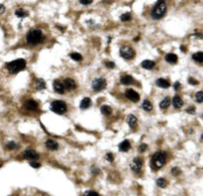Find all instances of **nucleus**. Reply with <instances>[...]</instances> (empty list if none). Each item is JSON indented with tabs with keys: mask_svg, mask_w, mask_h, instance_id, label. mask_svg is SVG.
Masks as SVG:
<instances>
[{
	"mask_svg": "<svg viewBox=\"0 0 203 196\" xmlns=\"http://www.w3.org/2000/svg\"><path fill=\"white\" fill-rule=\"evenodd\" d=\"M156 65V62L154 61H150V60H146L142 62V68L145 69H153L154 66Z\"/></svg>",
	"mask_w": 203,
	"mask_h": 196,
	"instance_id": "f3484780",
	"label": "nucleus"
},
{
	"mask_svg": "<svg viewBox=\"0 0 203 196\" xmlns=\"http://www.w3.org/2000/svg\"><path fill=\"white\" fill-rule=\"evenodd\" d=\"M120 56L126 60H130L132 57H134L135 51H134V49H132L131 47H127V46L122 47L120 49Z\"/></svg>",
	"mask_w": 203,
	"mask_h": 196,
	"instance_id": "0eeeda50",
	"label": "nucleus"
},
{
	"mask_svg": "<svg viewBox=\"0 0 203 196\" xmlns=\"http://www.w3.org/2000/svg\"><path fill=\"white\" fill-rule=\"evenodd\" d=\"M43 40H44V35L40 29L30 30L27 36H26V42L29 45H32V46L40 44L41 42H43Z\"/></svg>",
	"mask_w": 203,
	"mask_h": 196,
	"instance_id": "f257e3e1",
	"label": "nucleus"
},
{
	"mask_svg": "<svg viewBox=\"0 0 203 196\" xmlns=\"http://www.w3.org/2000/svg\"><path fill=\"white\" fill-rule=\"evenodd\" d=\"M188 82L191 84V85H196V84H198V81L197 80H195L193 77H189L188 78Z\"/></svg>",
	"mask_w": 203,
	"mask_h": 196,
	"instance_id": "ea45409f",
	"label": "nucleus"
},
{
	"mask_svg": "<svg viewBox=\"0 0 203 196\" xmlns=\"http://www.w3.org/2000/svg\"><path fill=\"white\" fill-rule=\"evenodd\" d=\"M147 149H148V145H146V144H142V145L139 146V151L140 153H144V151Z\"/></svg>",
	"mask_w": 203,
	"mask_h": 196,
	"instance_id": "e433bc0d",
	"label": "nucleus"
},
{
	"mask_svg": "<svg viewBox=\"0 0 203 196\" xmlns=\"http://www.w3.org/2000/svg\"><path fill=\"white\" fill-rule=\"evenodd\" d=\"M83 196H100L97 192L95 191H86V192L83 194Z\"/></svg>",
	"mask_w": 203,
	"mask_h": 196,
	"instance_id": "f704fd0d",
	"label": "nucleus"
},
{
	"mask_svg": "<svg viewBox=\"0 0 203 196\" xmlns=\"http://www.w3.org/2000/svg\"><path fill=\"white\" fill-rule=\"evenodd\" d=\"M63 84L64 89H68V90H73V89L76 88V83L72 78H65Z\"/></svg>",
	"mask_w": 203,
	"mask_h": 196,
	"instance_id": "9b49d317",
	"label": "nucleus"
},
{
	"mask_svg": "<svg viewBox=\"0 0 203 196\" xmlns=\"http://www.w3.org/2000/svg\"><path fill=\"white\" fill-rule=\"evenodd\" d=\"M127 122H128V124H129V126L131 128H135L137 126V122H138V120H137L136 116L130 115L129 117H128V119H127Z\"/></svg>",
	"mask_w": 203,
	"mask_h": 196,
	"instance_id": "5701e85b",
	"label": "nucleus"
},
{
	"mask_svg": "<svg viewBox=\"0 0 203 196\" xmlns=\"http://www.w3.org/2000/svg\"><path fill=\"white\" fill-rule=\"evenodd\" d=\"M166 162V154L165 151H157V153L153 155L152 163L153 166L157 168H161L164 167V164Z\"/></svg>",
	"mask_w": 203,
	"mask_h": 196,
	"instance_id": "20e7f679",
	"label": "nucleus"
},
{
	"mask_svg": "<svg viewBox=\"0 0 203 196\" xmlns=\"http://www.w3.org/2000/svg\"><path fill=\"white\" fill-rule=\"evenodd\" d=\"M142 107H143V109L145 111H148V112H150V111L153 110V105H152V103L148 99L144 100L143 104H142Z\"/></svg>",
	"mask_w": 203,
	"mask_h": 196,
	"instance_id": "bb28decb",
	"label": "nucleus"
},
{
	"mask_svg": "<svg viewBox=\"0 0 203 196\" xmlns=\"http://www.w3.org/2000/svg\"><path fill=\"white\" fill-rule=\"evenodd\" d=\"M105 65H106L108 69H114L115 68V64H114L113 61H109L105 62Z\"/></svg>",
	"mask_w": 203,
	"mask_h": 196,
	"instance_id": "4c0bfd02",
	"label": "nucleus"
},
{
	"mask_svg": "<svg viewBox=\"0 0 203 196\" xmlns=\"http://www.w3.org/2000/svg\"><path fill=\"white\" fill-rule=\"evenodd\" d=\"M6 148H7L8 150H15V149L18 148V146H17L14 142H9V143H8V144L6 145Z\"/></svg>",
	"mask_w": 203,
	"mask_h": 196,
	"instance_id": "473e14b6",
	"label": "nucleus"
},
{
	"mask_svg": "<svg viewBox=\"0 0 203 196\" xmlns=\"http://www.w3.org/2000/svg\"><path fill=\"white\" fill-rule=\"evenodd\" d=\"M26 66V61L23 59L15 60L7 64V69L10 73H17L19 71L23 70Z\"/></svg>",
	"mask_w": 203,
	"mask_h": 196,
	"instance_id": "7ed1b4c3",
	"label": "nucleus"
},
{
	"mask_svg": "<svg viewBox=\"0 0 203 196\" xmlns=\"http://www.w3.org/2000/svg\"><path fill=\"white\" fill-rule=\"evenodd\" d=\"M5 12V6L2 5V4H0V14H2V13Z\"/></svg>",
	"mask_w": 203,
	"mask_h": 196,
	"instance_id": "c03bdc74",
	"label": "nucleus"
},
{
	"mask_svg": "<svg viewBox=\"0 0 203 196\" xmlns=\"http://www.w3.org/2000/svg\"><path fill=\"white\" fill-rule=\"evenodd\" d=\"M131 148V144L128 140H124L119 145V151H128Z\"/></svg>",
	"mask_w": 203,
	"mask_h": 196,
	"instance_id": "dca6fc26",
	"label": "nucleus"
},
{
	"mask_svg": "<svg viewBox=\"0 0 203 196\" xmlns=\"http://www.w3.org/2000/svg\"><path fill=\"white\" fill-rule=\"evenodd\" d=\"M51 110L53 111V112L57 113V114L61 115V114H64L65 112H67L68 107H67V104H65L64 101L56 100L51 104Z\"/></svg>",
	"mask_w": 203,
	"mask_h": 196,
	"instance_id": "39448f33",
	"label": "nucleus"
},
{
	"mask_svg": "<svg viewBox=\"0 0 203 196\" xmlns=\"http://www.w3.org/2000/svg\"><path fill=\"white\" fill-rule=\"evenodd\" d=\"M131 14L130 13H124V14H122L120 16V20L123 21V22H127V21H130L131 20Z\"/></svg>",
	"mask_w": 203,
	"mask_h": 196,
	"instance_id": "7c9ffc66",
	"label": "nucleus"
},
{
	"mask_svg": "<svg viewBox=\"0 0 203 196\" xmlns=\"http://www.w3.org/2000/svg\"><path fill=\"white\" fill-rule=\"evenodd\" d=\"M143 167V159L140 158H135L130 163V167L134 172H139Z\"/></svg>",
	"mask_w": 203,
	"mask_h": 196,
	"instance_id": "6e6552de",
	"label": "nucleus"
},
{
	"mask_svg": "<svg viewBox=\"0 0 203 196\" xmlns=\"http://www.w3.org/2000/svg\"><path fill=\"white\" fill-rule=\"evenodd\" d=\"M195 99H196V101L198 102V103H201V102L203 101V93H202V91H198L196 93Z\"/></svg>",
	"mask_w": 203,
	"mask_h": 196,
	"instance_id": "2f4dec72",
	"label": "nucleus"
},
{
	"mask_svg": "<svg viewBox=\"0 0 203 196\" xmlns=\"http://www.w3.org/2000/svg\"><path fill=\"white\" fill-rule=\"evenodd\" d=\"M156 84L161 88H169L170 86V82L167 81V80L164 79V78H158L156 81Z\"/></svg>",
	"mask_w": 203,
	"mask_h": 196,
	"instance_id": "412c9836",
	"label": "nucleus"
},
{
	"mask_svg": "<svg viewBox=\"0 0 203 196\" xmlns=\"http://www.w3.org/2000/svg\"><path fill=\"white\" fill-rule=\"evenodd\" d=\"M54 89L56 92L60 93V94H63L64 92V84L61 83L59 80H55L54 81Z\"/></svg>",
	"mask_w": 203,
	"mask_h": 196,
	"instance_id": "4468645a",
	"label": "nucleus"
},
{
	"mask_svg": "<svg viewBox=\"0 0 203 196\" xmlns=\"http://www.w3.org/2000/svg\"><path fill=\"white\" fill-rule=\"evenodd\" d=\"M15 15L17 16V17H19V18H25V17H27L28 15H29V13H28V11H26V10H24V9H17V10L15 11Z\"/></svg>",
	"mask_w": 203,
	"mask_h": 196,
	"instance_id": "393cba45",
	"label": "nucleus"
},
{
	"mask_svg": "<svg viewBox=\"0 0 203 196\" xmlns=\"http://www.w3.org/2000/svg\"><path fill=\"white\" fill-rule=\"evenodd\" d=\"M106 159L108 160L109 163H113L114 162V157H113V155L111 154V153H108V154H106Z\"/></svg>",
	"mask_w": 203,
	"mask_h": 196,
	"instance_id": "c9c22d12",
	"label": "nucleus"
},
{
	"mask_svg": "<svg viewBox=\"0 0 203 196\" xmlns=\"http://www.w3.org/2000/svg\"><path fill=\"white\" fill-rule=\"evenodd\" d=\"M133 81H134V79L131 75H123V76L120 78V82L122 84H124V85H130Z\"/></svg>",
	"mask_w": 203,
	"mask_h": 196,
	"instance_id": "aec40b11",
	"label": "nucleus"
},
{
	"mask_svg": "<svg viewBox=\"0 0 203 196\" xmlns=\"http://www.w3.org/2000/svg\"><path fill=\"white\" fill-rule=\"evenodd\" d=\"M24 106H25V108L27 110H29V111H35V110L38 109L39 105H38V102L35 101L34 99H28L27 101L25 102Z\"/></svg>",
	"mask_w": 203,
	"mask_h": 196,
	"instance_id": "f8f14e48",
	"label": "nucleus"
},
{
	"mask_svg": "<svg viewBox=\"0 0 203 196\" xmlns=\"http://www.w3.org/2000/svg\"><path fill=\"white\" fill-rule=\"evenodd\" d=\"M186 112L190 114H194L195 113V108H194V107H189V108L186 109Z\"/></svg>",
	"mask_w": 203,
	"mask_h": 196,
	"instance_id": "79ce46f5",
	"label": "nucleus"
},
{
	"mask_svg": "<svg viewBox=\"0 0 203 196\" xmlns=\"http://www.w3.org/2000/svg\"><path fill=\"white\" fill-rule=\"evenodd\" d=\"M35 87L37 90H43L46 88V82L42 78H37L35 80Z\"/></svg>",
	"mask_w": 203,
	"mask_h": 196,
	"instance_id": "6ab92c4d",
	"label": "nucleus"
},
{
	"mask_svg": "<svg viewBox=\"0 0 203 196\" xmlns=\"http://www.w3.org/2000/svg\"><path fill=\"white\" fill-rule=\"evenodd\" d=\"M192 59L197 62H202L203 61V53L202 52H197L195 53H193Z\"/></svg>",
	"mask_w": 203,
	"mask_h": 196,
	"instance_id": "cd10ccee",
	"label": "nucleus"
},
{
	"mask_svg": "<svg viewBox=\"0 0 203 196\" xmlns=\"http://www.w3.org/2000/svg\"><path fill=\"white\" fill-rule=\"evenodd\" d=\"M170 172H171V174H173V175L178 176V175L180 174V173H182V171H180L178 167H174V168H171Z\"/></svg>",
	"mask_w": 203,
	"mask_h": 196,
	"instance_id": "72a5a7b5",
	"label": "nucleus"
},
{
	"mask_svg": "<svg viewBox=\"0 0 203 196\" xmlns=\"http://www.w3.org/2000/svg\"><path fill=\"white\" fill-rule=\"evenodd\" d=\"M90 105H91V100H90V98H88V97L83 98L80 102V108L81 109H87L88 107H90Z\"/></svg>",
	"mask_w": 203,
	"mask_h": 196,
	"instance_id": "4be33fe9",
	"label": "nucleus"
},
{
	"mask_svg": "<svg viewBox=\"0 0 203 196\" xmlns=\"http://www.w3.org/2000/svg\"><path fill=\"white\" fill-rule=\"evenodd\" d=\"M80 4H82V5H89V4L92 3V0H80Z\"/></svg>",
	"mask_w": 203,
	"mask_h": 196,
	"instance_id": "a19ab883",
	"label": "nucleus"
},
{
	"mask_svg": "<svg viewBox=\"0 0 203 196\" xmlns=\"http://www.w3.org/2000/svg\"><path fill=\"white\" fill-rule=\"evenodd\" d=\"M70 57H72L73 61H82V56L78 53H72V55H70Z\"/></svg>",
	"mask_w": 203,
	"mask_h": 196,
	"instance_id": "c756f323",
	"label": "nucleus"
},
{
	"mask_svg": "<svg viewBox=\"0 0 203 196\" xmlns=\"http://www.w3.org/2000/svg\"><path fill=\"white\" fill-rule=\"evenodd\" d=\"M100 111H101V113H102L103 115H106V116H108V115H110V114L112 113L111 107L108 106V105H103V106H101Z\"/></svg>",
	"mask_w": 203,
	"mask_h": 196,
	"instance_id": "a878e982",
	"label": "nucleus"
},
{
	"mask_svg": "<svg viewBox=\"0 0 203 196\" xmlns=\"http://www.w3.org/2000/svg\"><path fill=\"white\" fill-rule=\"evenodd\" d=\"M174 88L175 89V90H178V89L180 88V83H179L178 81H176V82L174 83Z\"/></svg>",
	"mask_w": 203,
	"mask_h": 196,
	"instance_id": "37998d69",
	"label": "nucleus"
},
{
	"mask_svg": "<svg viewBox=\"0 0 203 196\" xmlns=\"http://www.w3.org/2000/svg\"><path fill=\"white\" fill-rule=\"evenodd\" d=\"M45 145L47 147V149L50 150V151H56V150L59 149V144L55 140H53V139L47 140L46 143H45Z\"/></svg>",
	"mask_w": 203,
	"mask_h": 196,
	"instance_id": "ddd939ff",
	"label": "nucleus"
},
{
	"mask_svg": "<svg viewBox=\"0 0 203 196\" xmlns=\"http://www.w3.org/2000/svg\"><path fill=\"white\" fill-rule=\"evenodd\" d=\"M23 158L26 159H37L39 158V154L37 153V151H35L33 150H26L24 153H23Z\"/></svg>",
	"mask_w": 203,
	"mask_h": 196,
	"instance_id": "9d476101",
	"label": "nucleus"
},
{
	"mask_svg": "<svg viewBox=\"0 0 203 196\" xmlns=\"http://www.w3.org/2000/svg\"><path fill=\"white\" fill-rule=\"evenodd\" d=\"M125 96L128 98L129 100L133 101V102H138L140 99V95L138 92H136L133 89H128L125 92Z\"/></svg>",
	"mask_w": 203,
	"mask_h": 196,
	"instance_id": "1a4fd4ad",
	"label": "nucleus"
},
{
	"mask_svg": "<svg viewBox=\"0 0 203 196\" xmlns=\"http://www.w3.org/2000/svg\"><path fill=\"white\" fill-rule=\"evenodd\" d=\"M91 87L94 91H101L106 87V80L103 77H96L91 83Z\"/></svg>",
	"mask_w": 203,
	"mask_h": 196,
	"instance_id": "423d86ee",
	"label": "nucleus"
},
{
	"mask_svg": "<svg viewBox=\"0 0 203 196\" xmlns=\"http://www.w3.org/2000/svg\"><path fill=\"white\" fill-rule=\"evenodd\" d=\"M30 166L32 167H34V168H39L40 167H41V163H39L37 162H31Z\"/></svg>",
	"mask_w": 203,
	"mask_h": 196,
	"instance_id": "58836bf2",
	"label": "nucleus"
},
{
	"mask_svg": "<svg viewBox=\"0 0 203 196\" xmlns=\"http://www.w3.org/2000/svg\"><path fill=\"white\" fill-rule=\"evenodd\" d=\"M157 185L158 187H161V188H165V187L167 185V182H166V180L165 179V178L161 177L157 180Z\"/></svg>",
	"mask_w": 203,
	"mask_h": 196,
	"instance_id": "c85d7f7f",
	"label": "nucleus"
},
{
	"mask_svg": "<svg viewBox=\"0 0 203 196\" xmlns=\"http://www.w3.org/2000/svg\"><path fill=\"white\" fill-rule=\"evenodd\" d=\"M166 12V2L164 1H158L156 3V5L154 6L153 10L151 12V15H152V18L155 20H158V19H161L165 16Z\"/></svg>",
	"mask_w": 203,
	"mask_h": 196,
	"instance_id": "f03ea898",
	"label": "nucleus"
},
{
	"mask_svg": "<svg viewBox=\"0 0 203 196\" xmlns=\"http://www.w3.org/2000/svg\"><path fill=\"white\" fill-rule=\"evenodd\" d=\"M178 60V56L175 55V53H167V55L166 56V61L169 62V64H171V65L176 64Z\"/></svg>",
	"mask_w": 203,
	"mask_h": 196,
	"instance_id": "a211bd4d",
	"label": "nucleus"
},
{
	"mask_svg": "<svg viewBox=\"0 0 203 196\" xmlns=\"http://www.w3.org/2000/svg\"><path fill=\"white\" fill-rule=\"evenodd\" d=\"M170 97H166L164 98V99L162 100V102L160 103V107L162 109H166L167 107H169L170 105Z\"/></svg>",
	"mask_w": 203,
	"mask_h": 196,
	"instance_id": "b1692460",
	"label": "nucleus"
},
{
	"mask_svg": "<svg viewBox=\"0 0 203 196\" xmlns=\"http://www.w3.org/2000/svg\"><path fill=\"white\" fill-rule=\"evenodd\" d=\"M173 105L174 106V108H182V105H183V100L182 99V97L179 96H174L173 98Z\"/></svg>",
	"mask_w": 203,
	"mask_h": 196,
	"instance_id": "2eb2a0df",
	"label": "nucleus"
}]
</instances>
